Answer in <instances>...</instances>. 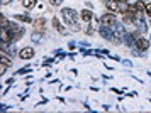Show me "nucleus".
I'll return each instance as SVG.
<instances>
[{"instance_id": "21", "label": "nucleus", "mask_w": 151, "mask_h": 113, "mask_svg": "<svg viewBox=\"0 0 151 113\" xmlns=\"http://www.w3.org/2000/svg\"><path fill=\"white\" fill-rule=\"evenodd\" d=\"M10 0H2V5H5V4H9Z\"/></svg>"}, {"instance_id": "12", "label": "nucleus", "mask_w": 151, "mask_h": 113, "mask_svg": "<svg viewBox=\"0 0 151 113\" xmlns=\"http://www.w3.org/2000/svg\"><path fill=\"white\" fill-rule=\"evenodd\" d=\"M53 26H55V29H56V31H58L60 34H66V31H65V27L61 26V22L58 20V17H55V19H53Z\"/></svg>"}, {"instance_id": "14", "label": "nucleus", "mask_w": 151, "mask_h": 113, "mask_svg": "<svg viewBox=\"0 0 151 113\" xmlns=\"http://www.w3.org/2000/svg\"><path fill=\"white\" fill-rule=\"evenodd\" d=\"M36 2L37 0H22V7H26V9H32L36 5Z\"/></svg>"}, {"instance_id": "17", "label": "nucleus", "mask_w": 151, "mask_h": 113, "mask_svg": "<svg viewBox=\"0 0 151 113\" xmlns=\"http://www.w3.org/2000/svg\"><path fill=\"white\" fill-rule=\"evenodd\" d=\"M49 4H51L53 7H60L63 4V0H49Z\"/></svg>"}, {"instance_id": "16", "label": "nucleus", "mask_w": 151, "mask_h": 113, "mask_svg": "<svg viewBox=\"0 0 151 113\" xmlns=\"http://www.w3.org/2000/svg\"><path fill=\"white\" fill-rule=\"evenodd\" d=\"M15 19L21 20V22H31V17L29 15H15Z\"/></svg>"}, {"instance_id": "8", "label": "nucleus", "mask_w": 151, "mask_h": 113, "mask_svg": "<svg viewBox=\"0 0 151 113\" xmlns=\"http://www.w3.org/2000/svg\"><path fill=\"white\" fill-rule=\"evenodd\" d=\"M2 42L4 44H7V42H12L14 41V37H12V34H10V31H9L7 27H2Z\"/></svg>"}, {"instance_id": "11", "label": "nucleus", "mask_w": 151, "mask_h": 113, "mask_svg": "<svg viewBox=\"0 0 151 113\" xmlns=\"http://www.w3.org/2000/svg\"><path fill=\"white\" fill-rule=\"evenodd\" d=\"M80 15H82V20H83V22H87V24H88L90 20L93 19V14L90 12L88 9H85V10H82V14H80Z\"/></svg>"}, {"instance_id": "22", "label": "nucleus", "mask_w": 151, "mask_h": 113, "mask_svg": "<svg viewBox=\"0 0 151 113\" xmlns=\"http://www.w3.org/2000/svg\"><path fill=\"white\" fill-rule=\"evenodd\" d=\"M21 2H22V0H21Z\"/></svg>"}, {"instance_id": "10", "label": "nucleus", "mask_w": 151, "mask_h": 113, "mask_svg": "<svg viewBox=\"0 0 151 113\" xmlns=\"http://www.w3.org/2000/svg\"><path fill=\"white\" fill-rule=\"evenodd\" d=\"M34 29L37 31V32H42L44 29H46V19H36L34 20Z\"/></svg>"}, {"instance_id": "5", "label": "nucleus", "mask_w": 151, "mask_h": 113, "mask_svg": "<svg viewBox=\"0 0 151 113\" xmlns=\"http://www.w3.org/2000/svg\"><path fill=\"white\" fill-rule=\"evenodd\" d=\"M19 58L21 59H32L34 58V49L32 47H22L21 51H19Z\"/></svg>"}, {"instance_id": "2", "label": "nucleus", "mask_w": 151, "mask_h": 113, "mask_svg": "<svg viewBox=\"0 0 151 113\" xmlns=\"http://www.w3.org/2000/svg\"><path fill=\"white\" fill-rule=\"evenodd\" d=\"M112 31H114V42H117V44H121L122 39H126V36H127L122 24H116V26L112 27Z\"/></svg>"}, {"instance_id": "9", "label": "nucleus", "mask_w": 151, "mask_h": 113, "mask_svg": "<svg viewBox=\"0 0 151 113\" xmlns=\"http://www.w3.org/2000/svg\"><path fill=\"white\" fill-rule=\"evenodd\" d=\"M136 46H137L139 51H146V49L150 47V42L144 39V37H137V39H136Z\"/></svg>"}, {"instance_id": "6", "label": "nucleus", "mask_w": 151, "mask_h": 113, "mask_svg": "<svg viewBox=\"0 0 151 113\" xmlns=\"http://www.w3.org/2000/svg\"><path fill=\"white\" fill-rule=\"evenodd\" d=\"M99 32H100V36H102V37H105L107 41H114V31H110V27L102 26V24H100Z\"/></svg>"}, {"instance_id": "3", "label": "nucleus", "mask_w": 151, "mask_h": 113, "mask_svg": "<svg viewBox=\"0 0 151 113\" xmlns=\"http://www.w3.org/2000/svg\"><path fill=\"white\" fill-rule=\"evenodd\" d=\"M5 27H7L9 31H10L12 37H14V41L21 39L22 36H24V27L17 26V24H14V22H7V24H5Z\"/></svg>"}, {"instance_id": "1", "label": "nucleus", "mask_w": 151, "mask_h": 113, "mask_svg": "<svg viewBox=\"0 0 151 113\" xmlns=\"http://www.w3.org/2000/svg\"><path fill=\"white\" fill-rule=\"evenodd\" d=\"M61 15H63V20H65L68 26H71L73 31H80V27H78V24H76V12L73 10V9H68V7L63 9Z\"/></svg>"}, {"instance_id": "7", "label": "nucleus", "mask_w": 151, "mask_h": 113, "mask_svg": "<svg viewBox=\"0 0 151 113\" xmlns=\"http://www.w3.org/2000/svg\"><path fill=\"white\" fill-rule=\"evenodd\" d=\"M104 4H105V7L109 9L110 12H114V14L119 12L121 14V4H119V2H116V0H105Z\"/></svg>"}, {"instance_id": "20", "label": "nucleus", "mask_w": 151, "mask_h": 113, "mask_svg": "<svg viewBox=\"0 0 151 113\" xmlns=\"http://www.w3.org/2000/svg\"><path fill=\"white\" fill-rule=\"evenodd\" d=\"M116 2H119V4H127V0H116Z\"/></svg>"}, {"instance_id": "13", "label": "nucleus", "mask_w": 151, "mask_h": 113, "mask_svg": "<svg viewBox=\"0 0 151 113\" xmlns=\"http://www.w3.org/2000/svg\"><path fill=\"white\" fill-rule=\"evenodd\" d=\"M134 7H136L137 12H144V10H146V4H144L143 0H137L136 4H134Z\"/></svg>"}, {"instance_id": "18", "label": "nucleus", "mask_w": 151, "mask_h": 113, "mask_svg": "<svg viewBox=\"0 0 151 113\" xmlns=\"http://www.w3.org/2000/svg\"><path fill=\"white\" fill-rule=\"evenodd\" d=\"M146 14L151 17V4H146Z\"/></svg>"}, {"instance_id": "4", "label": "nucleus", "mask_w": 151, "mask_h": 113, "mask_svg": "<svg viewBox=\"0 0 151 113\" xmlns=\"http://www.w3.org/2000/svg\"><path fill=\"white\" fill-rule=\"evenodd\" d=\"M100 24L102 26H107V27H112L117 24V17H116V14L114 12H109V14H104L102 17H100Z\"/></svg>"}, {"instance_id": "15", "label": "nucleus", "mask_w": 151, "mask_h": 113, "mask_svg": "<svg viewBox=\"0 0 151 113\" xmlns=\"http://www.w3.org/2000/svg\"><path fill=\"white\" fill-rule=\"evenodd\" d=\"M31 39L34 41V42H41V39H42L41 32H34V34H32V36H31Z\"/></svg>"}, {"instance_id": "19", "label": "nucleus", "mask_w": 151, "mask_h": 113, "mask_svg": "<svg viewBox=\"0 0 151 113\" xmlns=\"http://www.w3.org/2000/svg\"><path fill=\"white\" fill-rule=\"evenodd\" d=\"M87 34H93V27H88L87 29Z\"/></svg>"}]
</instances>
